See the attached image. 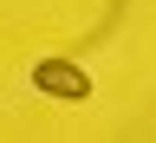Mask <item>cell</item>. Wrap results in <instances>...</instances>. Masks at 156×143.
I'll return each instance as SVG.
<instances>
[{"instance_id": "6da1fadb", "label": "cell", "mask_w": 156, "mask_h": 143, "mask_svg": "<svg viewBox=\"0 0 156 143\" xmlns=\"http://www.w3.org/2000/svg\"><path fill=\"white\" fill-rule=\"evenodd\" d=\"M33 85L46 98H65V104H85V98H91V78H85V65H72V59H39V65H33Z\"/></svg>"}]
</instances>
